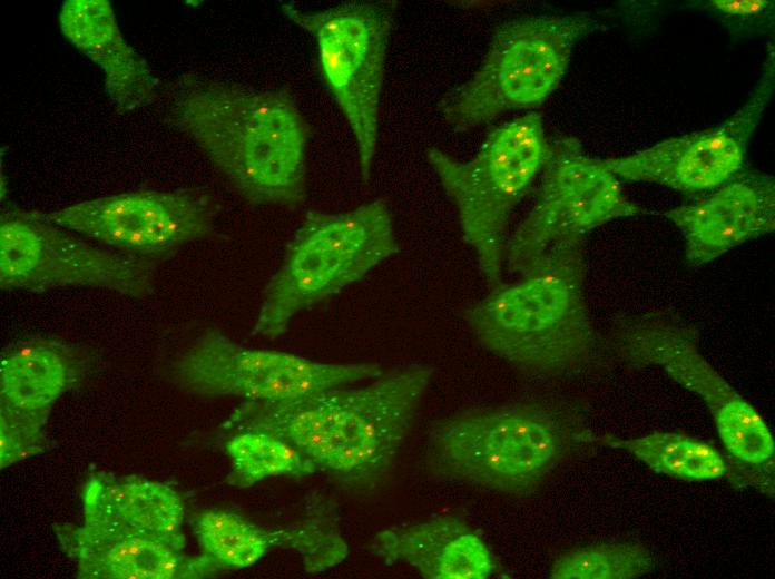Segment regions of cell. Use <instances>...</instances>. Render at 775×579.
<instances>
[{"label":"cell","instance_id":"obj_1","mask_svg":"<svg viewBox=\"0 0 775 579\" xmlns=\"http://www.w3.org/2000/svg\"><path fill=\"white\" fill-rule=\"evenodd\" d=\"M433 372L412 365L359 389L334 387L276 402L243 401L222 428L273 434L317 470L355 488H373L406 440Z\"/></svg>","mask_w":775,"mask_h":579},{"label":"cell","instance_id":"obj_2","mask_svg":"<svg viewBox=\"0 0 775 579\" xmlns=\"http://www.w3.org/2000/svg\"><path fill=\"white\" fill-rule=\"evenodd\" d=\"M170 116L247 202H305L310 127L290 92L185 75Z\"/></svg>","mask_w":775,"mask_h":579},{"label":"cell","instance_id":"obj_3","mask_svg":"<svg viewBox=\"0 0 775 579\" xmlns=\"http://www.w3.org/2000/svg\"><path fill=\"white\" fill-rule=\"evenodd\" d=\"M583 244L516 282L500 283L464 311L483 349L528 373L556 376L591 356L597 335L583 294Z\"/></svg>","mask_w":775,"mask_h":579},{"label":"cell","instance_id":"obj_4","mask_svg":"<svg viewBox=\"0 0 775 579\" xmlns=\"http://www.w3.org/2000/svg\"><path fill=\"white\" fill-rule=\"evenodd\" d=\"M576 424L570 413L538 402L467 410L432 426L428 459L449 479L526 493L583 440Z\"/></svg>","mask_w":775,"mask_h":579},{"label":"cell","instance_id":"obj_5","mask_svg":"<svg viewBox=\"0 0 775 579\" xmlns=\"http://www.w3.org/2000/svg\"><path fill=\"white\" fill-rule=\"evenodd\" d=\"M398 252L393 216L382 198L344 213L307 212L263 291L253 335L282 336L297 314L359 282Z\"/></svg>","mask_w":775,"mask_h":579},{"label":"cell","instance_id":"obj_6","mask_svg":"<svg viewBox=\"0 0 775 579\" xmlns=\"http://www.w3.org/2000/svg\"><path fill=\"white\" fill-rule=\"evenodd\" d=\"M549 155L542 117L526 114L492 130L478 153L459 160L438 147L426 159L459 216L463 241L490 288L501 283L508 223Z\"/></svg>","mask_w":775,"mask_h":579},{"label":"cell","instance_id":"obj_7","mask_svg":"<svg viewBox=\"0 0 775 579\" xmlns=\"http://www.w3.org/2000/svg\"><path fill=\"white\" fill-rule=\"evenodd\" d=\"M597 28L599 20L588 12L502 23L478 69L441 100L443 120L464 133L506 111L541 105L566 75L576 45Z\"/></svg>","mask_w":775,"mask_h":579},{"label":"cell","instance_id":"obj_8","mask_svg":"<svg viewBox=\"0 0 775 579\" xmlns=\"http://www.w3.org/2000/svg\"><path fill=\"white\" fill-rule=\"evenodd\" d=\"M395 1H350L322 10L283 2L281 10L311 33L323 78L355 139L367 184L377 148L380 107Z\"/></svg>","mask_w":775,"mask_h":579},{"label":"cell","instance_id":"obj_9","mask_svg":"<svg viewBox=\"0 0 775 579\" xmlns=\"http://www.w3.org/2000/svg\"><path fill=\"white\" fill-rule=\"evenodd\" d=\"M645 213L628 199L605 159L589 156L576 137H561L549 144L536 200L507 243L508 268L519 276L529 274L558 253L583 244L592 229Z\"/></svg>","mask_w":775,"mask_h":579},{"label":"cell","instance_id":"obj_10","mask_svg":"<svg viewBox=\"0 0 775 579\" xmlns=\"http://www.w3.org/2000/svg\"><path fill=\"white\" fill-rule=\"evenodd\" d=\"M156 259L85 242L33 212H9L0 224V284L43 292L86 286L145 298L154 290Z\"/></svg>","mask_w":775,"mask_h":579},{"label":"cell","instance_id":"obj_11","mask_svg":"<svg viewBox=\"0 0 775 579\" xmlns=\"http://www.w3.org/2000/svg\"><path fill=\"white\" fill-rule=\"evenodd\" d=\"M383 374L377 363L316 362L286 352L245 347L208 330L176 360L175 385L198 396L276 402Z\"/></svg>","mask_w":775,"mask_h":579},{"label":"cell","instance_id":"obj_12","mask_svg":"<svg viewBox=\"0 0 775 579\" xmlns=\"http://www.w3.org/2000/svg\"><path fill=\"white\" fill-rule=\"evenodd\" d=\"M695 332L664 312L629 316L616 330L619 353L635 364L660 365L707 404L726 449L738 460L759 465L774 454L772 433L759 413L705 360Z\"/></svg>","mask_w":775,"mask_h":579},{"label":"cell","instance_id":"obj_13","mask_svg":"<svg viewBox=\"0 0 775 579\" xmlns=\"http://www.w3.org/2000/svg\"><path fill=\"white\" fill-rule=\"evenodd\" d=\"M35 213L117 251L156 259L210 235L219 206L202 189L144 190Z\"/></svg>","mask_w":775,"mask_h":579},{"label":"cell","instance_id":"obj_14","mask_svg":"<svg viewBox=\"0 0 775 579\" xmlns=\"http://www.w3.org/2000/svg\"><path fill=\"white\" fill-rule=\"evenodd\" d=\"M774 87L775 61L771 48L752 94L724 121L627 156L607 158L605 163L620 180L629 183L657 184L683 193L715 189L743 167L749 140Z\"/></svg>","mask_w":775,"mask_h":579},{"label":"cell","instance_id":"obj_15","mask_svg":"<svg viewBox=\"0 0 775 579\" xmlns=\"http://www.w3.org/2000/svg\"><path fill=\"white\" fill-rule=\"evenodd\" d=\"M707 197L664 215L681 232L690 267L703 266L732 248L775 228V181L742 173Z\"/></svg>","mask_w":775,"mask_h":579},{"label":"cell","instance_id":"obj_16","mask_svg":"<svg viewBox=\"0 0 775 579\" xmlns=\"http://www.w3.org/2000/svg\"><path fill=\"white\" fill-rule=\"evenodd\" d=\"M58 541L86 579L200 578L224 567L206 553L188 557L174 544L85 519L58 524Z\"/></svg>","mask_w":775,"mask_h":579},{"label":"cell","instance_id":"obj_17","mask_svg":"<svg viewBox=\"0 0 775 579\" xmlns=\"http://www.w3.org/2000/svg\"><path fill=\"white\" fill-rule=\"evenodd\" d=\"M59 27L101 70L106 92L118 110L133 111L154 99L158 81L125 39L109 1H66L59 12Z\"/></svg>","mask_w":775,"mask_h":579},{"label":"cell","instance_id":"obj_18","mask_svg":"<svg viewBox=\"0 0 775 579\" xmlns=\"http://www.w3.org/2000/svg\"><path fill=\"white\" fill-rule=\"evenodd\" d=\"M372 549L385 563H408L428 579H487L496 568L480 534L454 516L385 529Z\"/></svg>","mask_w":775,"mask_h":579},{"label":"cell","instance_id":"obj_19","mask_svg":"<svg viewBox=\"0 0 775 579\" xmlns=\"http://www.w3.org/2000/svg\"><path fill=\"white\" fill-rule=\"evenodd\" d=\"M84 518L185 547L184 506L170 487L137 475L91 474L82 494Z\"/></svg>","mask_w":775,"mask_h":579},{"label":"cell","instance_id":"obj_20","mask_svg":"<svg viewBox=\"0 0 775 579\" xmlns=\"http://www.w3.org/2000/svg\"><path fill=\"white\" fill-rule=\"evenodd\" d=\"M75 373L61 344L42 338L17 343L1 356L0 401L22 410H51Z\"/></svg>","mask_w":775,"mask_h":579},{"label":"cell","instance_id":"obj_21","mask_svg":"<svg viewBox=\"0 0 775 579\" xmlns=\"http://www.w3.org/2000/svg\"><path fill=\"white\" fill-rule=\"evenodd\" d=\"M194 532L204 553L224 568L234 569L253 566L273 547L300 552L307 539L302 522L267 530L220 510L199 513L194 520Z\"/></svg>","mask_w":775,"mask_h":579},{"label":"cell","instance_id":"obj_22","mask_svg":"<svg viewBox=\"0 0 775 579\" xmlns=\"http://www.w3.org/2000/svg\"><path fill=\"white\" fill-rule=\"evenodd\" d=\"M610 446L632 453L650 469L688 480H712L726 470L723 457L709 444L676 432H654L637 439H612Z\"/></svg>","mask_w":775,"mask_h":579},{"label":"cell","instance_id":"obj_23","mask_svg":"<svg viewBox=\"0 0 775 579\" xmlns=\"http://www.w3.org/2000/svg\"><path fill=\"white\" fill-rule=\"evenodd\" d=\"M232 461L229 484L247 488L271 477L303 478L317 471L316 465L292 444L269 433L243 431L225 445Z\"/></svg>","mask_w":775,"mask_h":579},{"label":"cell","instance_id":"obj_24","mask_svg":"<svg viewBox=\"0 0 775 579\" xmlns=\"http://www.w3.org/2000/svg\"><path fill=\"white\" fill-rule=\"evenodd\" d=\"M653 566L650 552L640 544H600L560 556L549 576L553 579H629L648 573Z\"/></svg>","mask_w":775,"mask_h":579},{"label":"cell","instance_id":"obj_25","mask_svg":"<svg viewBox=\"0 0 775 579\" xmlns=\"http://www.w3.org/2000/svg\"><path fill=\"white\" fill-rule=\"evenodd\" d=\"M51 410H22L0 401V467L33 457L46 446L45 428Z\"/></svg>","mask_w":775,"mask_h":579},{"label":"cell","instance_id":"obj_26","mask_svg":"<svg viewBox=\"0 0 775 579\" xmlns=\"http://www.w3.org/2000/svg\"><path fill=\"white\" fill-rule=\"evenodd\" d=\"M730 32H764L774 21L768 0H710L706 3Z\"/></svg>","mask_w":775,"mask_h":579}]
</instances>
